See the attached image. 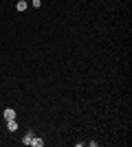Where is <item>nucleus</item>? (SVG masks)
I'll return each instance as SVG.
<instances>
[{"mask_svg": "<svg viewBox=\"0 0 132 147\" xmlns=\"http://www.w3.org/2000/svg\"><path fill=\"white\" fill-rule=\"evenodd\" d=\"M2 117H5V121H13V119H16V110H13V108H5V114H2Z\"/></svg>", "mask_w": 132, "mask_h": 147, "instance_id": "1", "label": "nucleus"}, {"mask_svg": "<svg viewBox=\"0 0 132 147\" xmlns=\"http://www.w3.org/2000/svg\"><path fill=\"white\" fill-rule=\"evenodd\" d=\"M26 7H29V5H26V0H18V2H16V9H18L20 13H24Z\"/></svg>", "mask_w": 132, "mask_h": 147, "instance_id": "2", "label": "nucleus"}, {"mask_svg": "<svg viewBox=\"0 0 132 147\" xmlns=\"http://www.w3.org/2000/svg\"><path fill=\"white\" fill-rule=\"evenodd\" d=\"M7 129L9 132H18V121L13 119V121H7Z\"/></svg>", "mask_w": 132, "mask_h": 147, "instance_id": "3", "label": "nucleus"}, {"mask_svg": "<svg viewBox=\"0 0 132 147\" xmlns=\"http://www.w3.org/2000/svg\"><path fill=\"white\" fill-rule=\"evenodd\" d=\"M29 145H33V147H42V145H44V141H42V138H40V136H33Z\"/></svg>", "mask_w": 132, "mask_h": 147, "instance_id": "4", "label": "nucleus"}, {"mask_svg": "<svg viewBox=\"0 0 132 147\" xmlns=\"http://www.w3.org/2000/svg\"><path fill=\"white\" fill-rule=\"evenodd\" d=\"M33 136H35V134H33L31 129H29V132H26V134H24V138H22V143H24V145H29V143H31V138H33Z\"/></svg>", "mask_w": 132, "mask_h": 147, "instance_id": "5", "label": "nucleus"}, {"mask_svg": "<svg viewBox=\"0 0 132 147\" xmlns=\"http://www.w3.org/2000/svg\"><path fill=\"white\" fill-rule=\"evenodd\" d=\"M40 5H42V0H33V7H35V9H38Z\"/></svg>", "mask_w": 132, "mask_h": 147, "instance_id": "6", "label": "nucleus"}]
</instances>
